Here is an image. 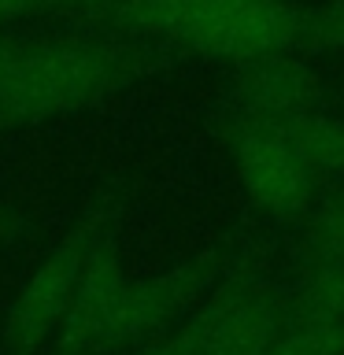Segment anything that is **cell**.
<instances>
[{
  "label": "cell",
  "instance_id": "1",
  "mask_svg": "<svg viewBox=\"0 0 344 355\" xmlns=\"http://www.w3.org/2000/svg\"><path fill=\"white\" fill-rule=\"evenodd\" d=\"M122 11L144 30L222 60H270L296 37L285 0H126Z\"/></svg>",
  "mask_w": 344,
  "mask_h": 355
},
{
  "label": "cell",
  "instance_id": "2",
  "mask_svg": "<svg viewBox=\"0 0 344 355\" xmlns=\"http://www.w3.org/2000/svg\"><path fill=\"white\" fill-rule=\"evenodd\" d=\"M111 82L115 63L93 44H8L0 63V119L33 122L67 115L104 96Z\"/></svg>",
  "mask_w": 344,
  "mask_h": 355
},
{
  "label": "cell",
  "instance_id": "3",
  "mask_svg": "<svg viewBox=\"0 0 344 355\" xmlns=\"http://www.w3.org/2000/svg\"><path fill=\"white\" fill-rule=\"evenodd\" d=\"M163 318V296L148 285H133L108 266L82 274L78 293L60 322L71 348H100L141 337Z\"/></svg>",
  "mask_w": 344,
  "mask_h": 355
},
{
  "label": "cell",
  "instance_id": "4",
  "mask_svg": "<svg viewBox=\"0 0 344 355\" xmlns=\"http://www.w3.org/2000/svg\"><path fill=\"white\" fill-rule=\"evenodd\" d=\"M237 178L255 204L270 215H300L311 200V171L270 122H244L233 141Z\"/></svg>",
  "mask_w": 344,
  "mask_h": 355
},
{
  "label": "cell",
  "instance_id": "5",
  "mask_svg": "<svg viewBox=\"0 0 344 355\" xmlns=\"http://www.w3.org/2000/svg\"><path fill=\"white\" fill-rule=\"evenodd\" d=\"M85 274V252L82 248H60L37 266V274L22 285V293L11 307V337L22 344H37L41 337L63 322L67 307L78 293V282Z\"/></svg>",
  "mask_w": 344,
  "mask_h": 355
},
{
  "label": "cell",
  "instance_id": "6",
  "mask_svg": "<svg viewBox=\"0 0 344 355\" xmlns=\"http://www.w3.org/2000/svg\"><path fill=\"white\" fill-rule=\"evenodd\" d=\"M274 344L270 318L255 300H218L189 329L185 355H266Z\"/></svg>",
  "mask_w": 344,
  "mask_h": 355
},
{
  "label": "cell",
  "instance_id": "7",
  "mask_svg": "<svg viewBox=\"0 0 344 355\" xmlns=\"http://www.w3.org/2000/svg\"><path fill=\"white\" fill-rule=\"evenodd\" d=\"M315 100V82L300 63H289L282 55L259 60L241 82V104L248 111V122H270L282 126L285 119L300 115Z\"/></svg>",
  "mask_w": 344,
  "mask_h": 355
},
{
  "label": "cell",
  "instance_id": "8",
  "mask_svg": "<svg viewBox=\"0 0 344 355\" xmlns=\"http://www.w3.org/2000/svg\"><path fill=\"white\" fill-rule=\"evenodd\" d=\"M277 130L285 133V141L293 144V152L304 159L307 171L344 174V119L307 107L300 115L285 119Z\"/></svg>",
  "mask_w": 344,
  "mask_h": 355
},
{
  "label": "cell",
  "instance_id": "9",
  "mask_svg": "<svg viewBox=\"0 0 344 355\" xmlns=\"http://www.w3.org/2000/svg\"><path fill=\"white\" fill-rule=\"evenodd\" d=\"M315 241H318L322 263H344V193L326 204V211L318 218V230H315Z\"/></svg>",
  "mask_w": 344,
  "mask_h": 355
},
{
  "label": "cell",
  "instance_id": "10",
  "mask_svg": "<svg viewBox=\"0 0 344 355\" xmlns=\"http://www.w3.org/2000/svg\"><path fill=\"white\" fill-rule=\"evenodd\" d=\"M33 4H41V0H0V26L11 22L15 15H22V11L33 8Z\"/></svg>",
  "mask_w": 344,
  "mask_h": 355
},
{
  "label": "cell",
  "instance_id": "11",
  "mask_svg": "<svg viewBox=\"0 0 344 355\" xmlns=\"http://www.w3.org/2000/svg\"><path fill=\"white\" fill-rule=\"evenodd\" d=\"M329 37L344 49V0H337V8H333V15H329Z\"/></svg>",
  "mask_w": 344,
  "mask_h": 355
},
{
  "label": "cell",
  "instance_id": "12",
  "mask_svg": "<svg viewBox=\"0 0 344 355\" xmlns=\"http://www.w3.org/2000/svg\"><path fill=\"white\" fill-rule=\"evenodd\" d=\"M4 49H8V44H0V63H4Z\"/></svg>",
  "mask_w": 344,
  "mask_h": 355
},
{
  "label": "cell",
  "instance_id": "13",
  "mask_svg": "<svg viewBox=\"0 0 344 355\" xmlns=\"http://www.w3.org/2000/svg\"><path fill=\"white\" fill-rule=\"evenodd\" d=\"M152 355H166V352H152Z\"/></svg>",
  "mask_w": 344,
  "mask_h": 355
}]
</instances>
